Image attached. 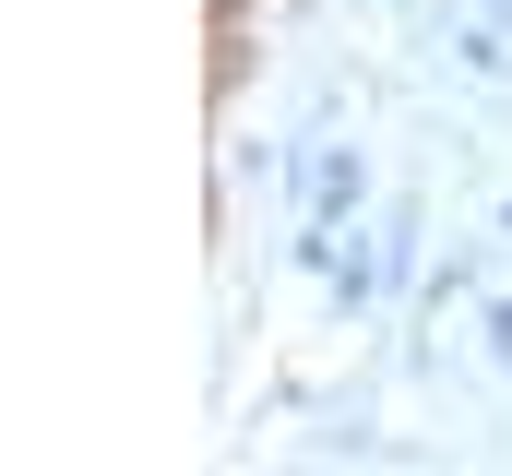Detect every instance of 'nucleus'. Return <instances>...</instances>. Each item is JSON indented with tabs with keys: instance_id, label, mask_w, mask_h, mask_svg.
<instances>
[{
	"instance_id": "f257e3e1",
	"label": "nucleus",
	"mask_w": 512,
	"mask_h": 476,
	"mask_svg": "<svg viewBox=\"0 0 512 476\" xmlns=\"http://www.w3.org/2000/svg\"><path fill=\"white\" fill-rule=\"evenodd\" d=\"M286 203H298V215H334V227H346V215H370V203H382V167H370V143H322V131H310V155H298Z\"/></svg>"
},
{
	"instance_id": "39448f33",
	"label": "nucleus",
	"mask_w": 512,
	"mask_h": 476,
	"mask_svg": "<svg viewBox=\"0 0 512 476\" xmlns=\"http://www.w3.org/2000/svg\"><path fill=\"white\" fill-rule=\"evenodd\" d=\"M489 215H501V227H512V191H501V203H489Z\"/></svg>"
},
{
	"instance_id": "7ed1b4c3",
	"label": "nucleus",
	"mask_w": 512,
	"mask_h": 476,
	"mask_svg": "<svg viewBox=\"0 0 512 476\" xmlns=\"http://www.w3.org/2000/svg\"><path fill=\"white\" fill-rule=\"evenodd\" d=\"M477 346H489V369L512 381V298H477Z\"/></svg>"
},
{
	"instance_id": "20e7f679",
	"label": "nucleus",
	"mask_w": 512,
	"mask_h": 476,
	"mask_svg": "<svg viewBox=\"0 0 512 476\" xmlns=\"http://www.w3.org/2000/svg\"><path fill=\"white\" fill-rule=\"evenodd\" d=\"M477 12H501V24H512V0H477Z\"/></svg>"
},
{
	"instance_id": "423d86ee",
	"label": "nucleus",
	"mask_w": 512,
	"mask_h": 476,
	"mask_svg": "<svg viewBox=\"0 0 512 476\" xmlns=\"http://www.w3.org/2000/svg\"><path fill=\"white\" fill-rule=\"evenodd\" d=\"M393 12H417V0H393Z\"/></svg>"
},
{
	"instance_id": "f03ea898",
	"label": "nucleus",
	"mask_w": 512,
	"mask_h": 476,
	"mask_svg": "<svg viewBox=\"0 0 512 476\" xmlns=\"http://www.w3.org/2000/svg\"><path fill=\"white\" fill-rule=\"evenodd\" d=\"M429 24H441L453 72H477V84H512V24H501V12H453V0H441Z\"/></svg>"
}]
</instances>
